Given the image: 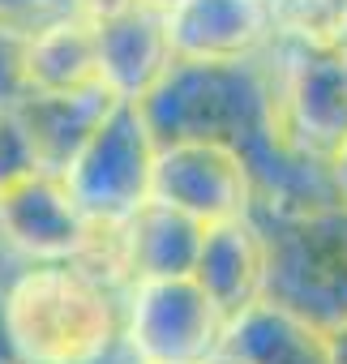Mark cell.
Here are the masks:
<instances>
[{"instance_id": "obj_1", "label": "cell", "mask_w": 347, "mask_h": 364, "mask_svg": "<svg viewBox=\"0 0 347 364\" xmlns=\"http://www.w3.org/2000/svg\"><path fill=\"white\" fill-rule=\"evenodd\" d=\"M0 330L22 364H99L116 343L120 313L112 287L73 262H39L5 291Z\"/></svg>"}, {"instance_id": "obj_2", "label": "cell", "mask_w": 347, "mask_h": 364, "mask_svg": "<svg viewBox=\"0 0 347 364\" xmlns=\"http://www.w3.org/2000/svg\"><path fill=\"white\" fill-rule=\"evenodd\" d=\"M150 167H154V141L146 107L137 99L116 95L60 176L82 210L133 215L142 202H150Z\"/></svg>"}, {"instance_id": "obj_3", "label": "cell", "mask_w": 347, "mask_h": 364, "mask_svg": "<svg viewBox=\"0 0 347 364\" xmlns=\"http://www.w3.org/2000/svg\"><path fill=\"white\" fill-rule=\"evenodd\" d=\"M228 321L189 274H150L133 283L124 338L137 364H206Z\"/></svg>"}, {"instance_id": "obj_4", "label": "cell", "mask_w": 347, "mask_h": 364, "mask_svg": "<svg viewBox=\"0 0 347 364\" xmlns=\"http://www.w3.org/2000/svg\"><path fill=\"white\" fill-rule=\"evenodd\" d=\"M249 167L240 150L219 133H181L154 150L150 198L189 215L202 228L249 215Z\"/></svg>"}, {"instance_id": "obj_5", "label": "cell", "mask_w": 347, "mask_h": 364, "mask_svg": "<svg viewBox=\"0 0 347 364\" xmlns=\"http://www.w3.org/2000/svg\"><path fill=\"white\" fill-rule=\"evenodd\" d=\"M171 60L198 69L240 65L274 31L270 0H171L163 9Z\"/></svg>"}, {"instance_id": "obj_6", "label": "cell", "mask_w": 347, "mask_h": 364, "mask_svg": "<svg viewBox=\"0 0 347 364\" xmlns=\"http://www.w3.org/2000/svg\"><path fill=\"white\" fill-rule=\"evenodd\" d=\"M283 137L309 154L334 159L347 141V43L304 48L279 95Z\"/></svg>"}, {"instance_id": "obj_7", "label": "cell", "mask_w": 347, "mask_h": 364, "mask_svg": "<svg viewBox=\"0 0 347 364\" xmlns=\"http://www.w3.org/2000/svg\"><path fill=\"white\" fill-rule=\"evenodd\" d=\"M82 219L86 210L52 167H35L0 185V236L39 262H69L82 236Z\"/></svg>"}, {"instance_id": "obj_8", "label": "cell", "mask_w": 347, "mask_h": 364, "mask_svg": "<svg viewBox=\"0 0 347 364\" xmlns=\"http://www.w3.org/2000/svg\"><path fill=\"white\" fill-rule=\"evenodd\" d=\"M266 274H270V245L249 223V215L202 228L193 279L202 283L223 321H236L249 304L266 296Z\"/></svg>"}, {"instance_id": "obj_9", "label": "cell", "mask_w": 347, "mask_h": 364, "mask_svg": "<svg viewBox=\"0 0 347 364\" xmlns=\"http://www.w3.org/2000/svg\"><path fill=\"white\" fill-rule=\"evenodd\" d=\"M18 77H22V95H39V99L99 90L103 86L99 31L78 14L48 18L18 48Z\"/></svg>"}, {"instance_id": "obj_10", "label": "cell", "mask_w": 347, "mask_h": 364, "mask_svg": "<svg viewBox=\"0 0 347 364\" xmlns=\"http://www.w3.org/2000/svg\"><path fill=\"white\" fill-rule=\"evenodd\" d=\"M219 351L245 364H334V338L296 309L266 296L228 321Z\"/></svg>"}, {"instance_id": "obj_11", "label": "cell", "mask_w": 347, "mask_h": 364, "mask_svg": "<svg viewBox=\"0 0 347 364\" xmlns=\"http://www.w3.org/2000/svg\"><path fill=\"white\" fill-rule=\"evenodd\" d=\"M99 31V69H103V86L120 99H137L146 103V95L171 73V43H167V26H163V9L142 5L116 22L95 26Z\"/></svg>"}, {"instance_id": "obj_12", "label": "cell", "mask_w": 347, "mask_h": 364, "mask_svg": "<svg viewBox=\"0 0 347 364\" xmlns=\"http://www.w3.org/2000/svg\"><path fill=\"white\" fill-rule=\"evenodd\" d=\"M133 283L150 274H189L202 240V223L163 202H142L133 215Z\"/></svg>"}, {"instance_id": "obj_13", "label": "cell", "mask_w": 347, "mask_h": 364, "mask_svg": "<svg viewBox=\"0 0 347 364\" xmlns=\"http://www.w3.org/2000/svg\"><path fill=\"white\" fill-rule=\"evenodd\" d=\"M274 31L304 48H330L347 39V0H270Z\"/></svg>"}, {"instance_id": "obj_14", "label": "cell", "mask_w": 347, "mask_h": 364, "mask_svg": "<svg viewBox=\"0 0 347 364\" xmlns=\"http://www.w3.org/2000/svg\"><path fill=\"white\" fill-rule=\"evenodd\" d=\"M69 5H73V14L86 18L90 26H103V22H116V18L142 9L146 0H69Z\"/></svg>"}, {"instance_id": "obj_15", "label": "cell", "mask_w": 347, "mask_h": 364, "mask_svg": "<svg viewBox=\"0 0 347 364\" xmlns=\"http://www.w3.org/2000/svg\"><path fill=\"white\" fill-rule=\"evenodd\" d=\"M330 163H334V185H338V198H343V206H347V141H343V150H338Z\"/></svg>"}, {"instance_id": "obj_16", "label": "cell", "mask_w": 347, "mask_h": 364, "mask_svg": "<svg viewBox=\"0 0 347 364\" xmlns=\"http://www.w3.org/2000/svg\"><path fill=\"white\" fill-rule=\"evenodd\" d=\"M206 364H245V360H236V355H223V351H215Z\"/></svg>"}]
</instances>
